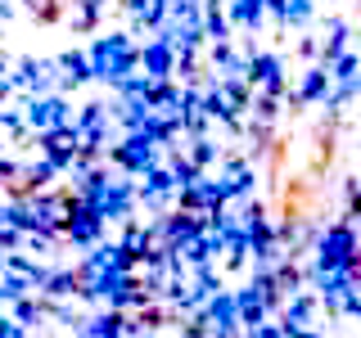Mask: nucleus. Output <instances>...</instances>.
Segmentation results:
<instances>
[{
    "label": "nucleus",
    "instance_id": "1",
    "mask_svg": "<svg viewBox=\"0 0 361 338\" xmlns=\"http://www.w3.org/2000/svg\"><path fill=\"white\" fill-rule=\"evenodd\" d=\"M321 180H312V176H293L285 180V221L289 225H302V221H312V212H316V199H321Z\"/></svg>",
    "mask_w": 361,
    "mask_h": 338
},
{
    "label": "nucleus",
    "instance_id": "2",
    "mask_svg": "<svg viewBox=\"0 0 361 338\" xmlns=\"http://www.w3.org/2000/svg\"><path fill=\"white\" fill-rule=\"evenodd\" d=\"M23 5H27V9H32V14H37L41 23H59V18H63L59 0H23Z\"/></svg>",
    "mask_w": 361,
    "mask_h": 338
}]
</instances>
